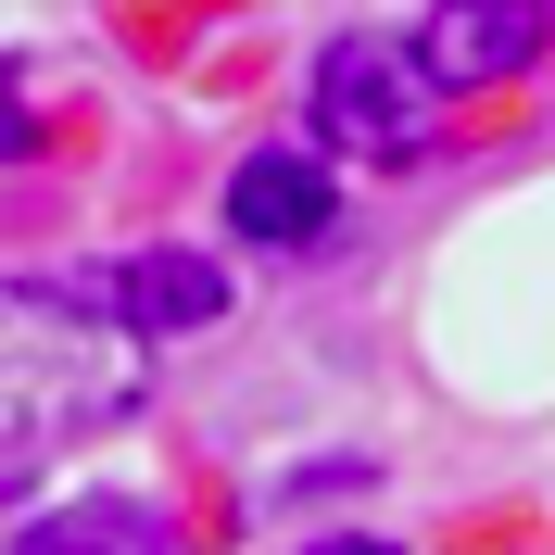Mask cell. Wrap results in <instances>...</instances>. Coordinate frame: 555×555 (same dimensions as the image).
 <instances>
[{
    "label": "cell",
    "mask_w": 555,
    "mask_h": 555,
    "mask_svg": "<svg viewBox=\"0 0 555 555\" xmlns=\"http://www.w3.org/2000/svg\"><path fill=\"white\" fill-rule=\"evenodd\" d=\"M114 304H127V328H203V315L228 304V278H215L203 253H139V266L114 278Z\"/></svg>",
    "instance_id": "5b68a950"
},
{
    "label": "cell",
    "mask_w": 555,
    "mask_h": 555,
    "mask_svg": "<svg viewBox=\"0 0 555 555\" xmlns=\"http://www.w3.org/2000/svg\"><path fill=\"white\" fill-rule=\"evenodd\" d=\"M228 228L241 241H328V165H304V152H253L241 177H228Z\"/></svg>",
    "instance_id": "277c9868"
},
{
    "label": "cell",
    "mask_w": 555,
    "mask_h": 555,
    "mask_svg": "<svg viewBox=\"0 0 555 555\" xmlns=\"http://www.w3.org/2000/svg\"><path fill=\"white\" fill-rule=\"evenodd\" d=\"M543 38H555L543 0H492V13H429V38H404V51H416L429 89H492V76H518Z\"/></svg>",
    "instance_id": "3957f363"
},
{
    "label": "cell",
    "mask_w": 555,
    "mask_h": 555,
    "mask_svg": "<svg viewBox=\"0 0 555 555\" xmlns=\"http://www.w3.org/2000/svg\"><path fill=\"white\" fill-rule=\"evenodd\" d=\"M13 139H26V127H13V114H0V152H13Z\"/></svg>",
    "instance_id": "ba28073f"
},
{
    "label": "cell",
    "mask_w": 555,
    "mask_h": 555,
    "mask_svg": "<svg viewBox=\"0 0 555 555\" xmlns=\"http://www.w3.org/2000/svg\"><path fill=\"white\" fill-rule=\"evenodd\" d=\"M315 555H391V543H315Z\"/></svg>",
    "instance_id": "52a82bcc"
},
{
    "label": "cell",
    "mask_w": 555,
    "mask_h": 555,
    "mask_svg": "<svg viewBox=\"0 0 555 555\" xmlns=\"http://www.w3.org/2000/svg\"><path fill=\"white\" fill-rule=\"evenodd\" d=\"M429 76H416L404 38H328V64H315V127L366 152V165H404L416 139H429Z\"/></svg>",
    "instance_id": "7a4b0ae2"
},
{
    "label": "cell",
    "mask_w": 555,
    "mask_h": 555,
    "mask_svg": "<svg viewBox=\"0 0 555 555\" xmlns=\"http://www.w3.org/2000/svg\"><path fill=\"white\" fill-rule=\"evenodd\" d=\"M26 555H177V530L152 518V505H76V518H51Z\"/></svg>",
    "instance_id": "8992f818"
},
{
    "label": "cell",
    "mask_w": 555,
    "mask_h": 555,
    "mask_svg": "<svg viewBox=\"0 0 555 555\" xmlns=\"http://www.w3.org/2000/svg\"><path fill=\"white\" fill-rule=\"evenodd\" d=\"M139 391V353L64 291H0V454H51Z\"/></svg>",
    "instance_id": "6da1fadb"
}]
</instances>
